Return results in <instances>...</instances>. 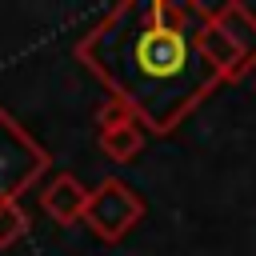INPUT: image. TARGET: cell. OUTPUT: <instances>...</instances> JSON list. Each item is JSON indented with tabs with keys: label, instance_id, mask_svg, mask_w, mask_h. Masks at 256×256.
<instances>
[{
	"label": "cell",
	"instance_id": "cell-6",
	"mask_svg": "<svg viewBox=\"0 0 256 256\" xmlns=\"http://www.w3.org/2000/svg\"><path fill=\"white\" fill-rule=\"evenodd\" d=\"M88 188L72 176V172H60L44 192H40V208L52 224L68 228V224H84V212H88Z\"/></svg>",
	"mask_w": 256,
	"mask_h": 256
},
{
	"label": "cell",
	"instance_id": "cell-7",
	"mask_svg": "<svg viewBox=\"0 0 256 256\" xmlns=\"http://www.w3.org/2000/svg\"><path fill=\"white\" fill-rule=\"evenodd\" d=\"M24 228H28L24 208H20V204H0V248L16 244V240L24 236Z\"/></svg>",
	"mask_w": 256,
	"mask_h": 256
},
{
	"label": "cell",
	"instance_id": "cell-3",
	"mask_svg": "<svg viewBox=\"0 0 256 256\" xmlns=\"http://www.w3.org/2000/svg\"><path fill=\"white\" fill-rule=\"evenodd\" d=\"M140 220H144V196H140L132 184H124V180H116V176H104V180L92 188L84 224H88L100 240L116 244V240H124Z\"/></svg>",
	"mask_w": 256,
	"mask_h": 256
},
{
	"label": "cell",
	"instance_id": "cell-1",
	"mask_svg": "<svg viewBox=\"0 0 256 256\" xmlns=\"http://www.w3.org/2000/svg\"><path fill=\"white\" fill-rule=\"evenodd\" d=\"M204 12L192 0H124L80 36L76 56L120 108L164 136L220 88V76L196 48Z\"/></svg>",
	"mask_w": 256,
	"mask_h": 256
},
{
	"label": "cell",
	"instance_id": "cell-2",
	"mask_svg": "<svg viewBox=\"0 0 256 256\" xmlns=\"http://www.w3.org/2000/svg\"><path fill=\"white\" fill-rule=\"evenodd\" d=\"M48 172V152L0 108V204H20V196Z\"/></svg>",
	"mask_w": 256,
	"mask_h": 256
},
{
	"label": "cell",
	"instance_id": "cell-4",
	"mask_svg": "<svg viewBox=\"0 0 256 256\" xmlns=\"http://www.w3.org/2000/svg\"><path fill=\"white\" fill-rule=\"evenodd\" d=\"M96 128H100V152L108 156V160H116V164H128V160H136L140 156V148H144V136H148V128L128 112V108H120L112 96H108V104L96 112Z\"/></svg>",
	"mask_w": 256,
	"mask_h": 256
},
{
	"label": "cell",
	"instance_id": "cell-5",
	"mask_svg": "<svg viewBox=\"0 0 256 256\" xmlns=\"http://www.w3.org/2000/svg\"><path fill=\"white\" fill-rule=\"evenodd\" d=\"M212 28L232 44V52L244 60V68L252 72L256 68V12L248 8V4H240V0H228V4H220V8H212Z\"/></svg>",
	"mask_w": 256,
	"mask_h": 256
}]
</instances>
